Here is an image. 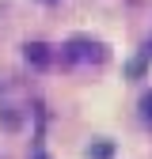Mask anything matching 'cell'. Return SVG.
<instances>
[{
	"instance_id": "cell-2",
	"label": "cell",
	"mask_w": 152,
	"mask_h": 159,
	"mask_svg": "<svg viewBox=\"0 0 152 159\" xmlns=\"http://www.w3.org/2000/svg\"><path fill=\"white\" fill-rule=\"evenodd\" d=\"M69 57H72V61H88V57H95V61H99L103 53H99V46H88V42H76Z\"/></svg>"
},
{
	"instance_id": "cell-3",
	"label": "cell",
	"mask_w": 152,
	"mask_h": 159,
	"mask_svg": "<svg viewBox=\"0 0 152 159\" xmlns=\"http://www.w3.org/2000/svg\"><path fill=\"white\" fill-rule=\"evenodd\" d=\"M141 117H145V121L152 125V91H148V95L141 98Z\"/></svg>"
},
{
	"instance_id": "cell-1",
	"label": "cell",
	"mask_w": 152,
	"mask_h": 159,
	"mask_svg": "<svg viewBox=\"0 0 152 159\" xmlns=\"http://www.w3.org/2000/svg\"><path fill=\"white\" fill-rule=\"evenodd\" d=\"M27 61H31V65H50V46L31 42V46H27Z\"/></svg>"
}]
</instances>
